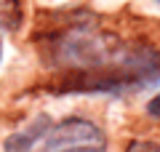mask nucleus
Wrapping results in <instances>:
<instances>
[{
    "mask_svg": "<svg viewBox=\"0 0 160 152\" xmlns=\"http://www.w3.org/2000/svg\"><path fill=\"white\" fill-rule=\"evenodd\" d=\"M107 139L96 123L86 118H67L51 123L38 141V152H104Z\"/></svg>",
    "mask_w": 160,
    "mask_h": 152,
    "instance_id": "1",
    "label": "nucleus"
},
{
    "mask_svg": "<svg viewBox=\"0 0 160 152\" xmlns=\"http://www.w3.org/2000/svg\"><path fill=\"white\" fill-rule=\"evenodd\" d=\"M48 125H51V120L40 118V120H35L27 131L8 136L6 139V152H38V141H40V136L46 134Z\"/></svg>",
    "mask_w": 160,
    "mask_h": 152,
    "instance_id": "2",
    "label": "nucleus"
},
{
    "mask_svg": "<svg viewBox=\"0 0 160 152\" xmlns=\"http://www.w3.org/2000/svg\"><path fill=\"white\" fill-rule=\"evenodd\" d=\"M22 22V6L19 0H0V27L3 29H16Z\"/></svg>",
    "mask_w": 160,
    "mask_h": 152,
    "instance_id": "3",
    "label": "nucleus"
},
{
    "mask_svg": "<svg viewBox=\"0 0 160 152\" xmlns=\"http://www.w3.org/2000/svg\"><path fill=\"white\" fill-rule=\"evenodd\" d=\"M126 152H160V144L155 141H147V139H136L126 147Z\"/></svg>",
    "mask_w": 160,
    "mask_h": 152,
    "instance_id": "4",
    "label": "nucleus"
},
{
    "mask_svg": "<svg viewBox=\"0 0 160 152\" xmlns=\"http://www.w3.org/2000/svg\"><path fill=\"white\" fill-rule=\"evenodd\" d=\"M147 112L152 115V118H158V120H160V94H158V96H152V99L147 101Z\"/></svg>",
    "mask_w": 160,
    "mask_h": 152,
    "instance_id": "5",
    "label": "nucleus"
},
{
    "mask_svg": "<svg viewBox=\"0 0 160 152\" xmlns=\"http://www.w3.org/2000/svg\"><path fill=\"white\" fill-rule=\"evenodd\" d=\"M0 59H3V40H0Z\"/></svg>",
    "mask_w": 160,
    "mask_h": 152,
    "instance_id": "6",
    "label": "nucleus"
}]
</instances>
